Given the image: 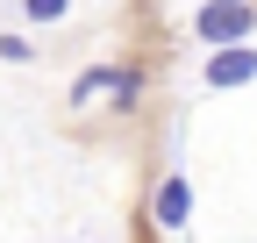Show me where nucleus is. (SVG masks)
<instances>
[{"instance_id": "5", "label": "nucleus", "mask_w": 257, "mask_h": 243, "mask_svg": "<svg viewBox=\"0 0 257 243\" xmlns=\"http://www.w3.org/2000/svg\"><path fill=\"white\" fill-rule=\"evenodd\" d=\"M72 15V0H22V22L29 29H50V22H64Z\"/></svg>"}, {"instance_id": "6", "label": "nucleus", "mask_w": 257, "mask_h": 243, "mask_svg": "<svg viewBox=\"0 0 257 243\" xmlns=\"http://www.w3.org/2000/svg\"><path fill=\"white\" fill-rule=\"evenodd\" d=\"M0 57H8V65H29V57H36V43H29V36H0Z\"/></svg>"}, {"instance_id": "2", "label": "nucleus", "mask_w": 257, "mask_h": 243, "mask_svg": "<svg viewBox=\"0 0 257 243\" xmlns=\"http://www.w3.org/2000/svg\"><path fill=\"white\" fill-rule=\"evenodd\" d=\"M257 29V8L250 0H200V8H193V36H200L207 50L214 43H243Z\"/></svg>"}, {"instance_id": "3", "label": "nucleus", "mask_w": 257, "mask_h": 243, "mask_svg": "<svg viewBox=\"0 0 257 243\" xmlns=\"http://www.w3.org/2000/svg\"><path fill=\"white\" fill-rule=\"evenodd\" d=\"M200 79L214 86V93H236V86H250V79H257V50H250V36H243V43H214Z\"/></svg>"}, {"instance_id": "4", "label": "nucleus", "mask_w": 257, "mask_h": 243, "mask_svg": "<svg viewBox=\"0 0 257 243\" xmlns=\"http://www.w3.org/2000/svg\"><path fill=\"white\" fill-rule=\"evenodd\" d=\"M150 222L165 229V236H179V229L193 222V179H186V172L157 179V193H150Z\"/></svg>"}, {"instance_id": "1", "label": "nucleus", "mask_w": 257, "mask_h": 243, "mask_svg": "<svg viewBox=\"0 0 257 243\" xmlns=\"http://www.w3.org/2000/svg\"><path fill=\"white\" fill-rule=\"evenodd\" d=\"M93 100H114L121 114L143 100V72L136 65H86L79 79H72V107H93Z\"/></svg>"}]
</instances>
